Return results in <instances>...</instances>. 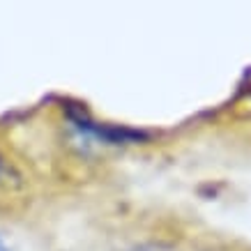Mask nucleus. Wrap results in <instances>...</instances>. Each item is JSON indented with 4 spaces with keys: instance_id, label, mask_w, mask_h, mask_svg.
I'll use <instances>...</instances> for the list:
<instances>
[{
    "instance_id": "1",
    "label": "nucleus",
    "mask_w": 251,
    "mask_h": 251,
    "mask_svg": "<svg viewBox=\"0 0 251 251\" xmlns=\"http://www.w3.org/2000/svg\"><path fill=\"white\" fill-rule=\"evenodd\" d=\"M0 251H9L7 244H5V240H2V235H0Z\"/></svg>"
}]
</instances>
